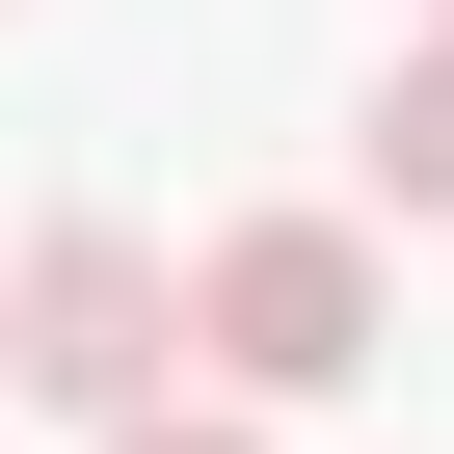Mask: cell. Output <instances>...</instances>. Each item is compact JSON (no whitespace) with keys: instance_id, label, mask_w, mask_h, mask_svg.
Listing matches in <instances>:
<instances>
[{"instance_id":"5b68a950","label":"cell","mask_w":454,"mask_h":454,"mask_svg":"<svg viewBox=\"0 0 454 454\" xmlns=\"http://www.w3.org/2000/svg\"><path fill=\"white\" fill-rule=\"evenodd\" d=\"M427 27H454V0H427Z\"/></svg>"},{"instance_id":"6da1fadb","label":"cell","mask_w":454,"mask_h":454,"mask_svg":"<svg viewBox=\"0 0 454 454\" xmlns=\"http://www.w3.org/2000/svg\"><path fill=\"white\" fill-rule=\"evenodd\" d=\"M187 348L241 374V401H348V374L401 348V294H374V214H241V241L187 268Z\"/></svg>"},{"instance_id":"7a4b0ae2","label":"cell","mask_w":454,"mask_h":454,"mask_svg":"<svg viewBox=\"0 0 454 454\" xmlns=\"http://www.w3.org/2000/svg\"><path fill=\"white\" fill-rule=\"evenodd\" d=\"M0 374H27L54 427H134V401L187 374V268L134 241V214H54V241L0 268Z\"/></svg>"},{"instance_id":"277c9868","label":"cell","mask_w":454,"mask_h":454,"mask_svg":"<svg viewBox=\"0 0 454 454\" xmlns=\"http://www.w3.org/2000/svg\"><path fill=\"white\" fill-rule=\"evenodd\" d=\"M107 454H268V427H214V401H134V427H107Z\"/></svg>"},{"instance_id":"3957f363","label":"cell","mask_w":454,"mask_h":454,"mask_svg":"<svg viewBox=\"0 0 454 454\" xmlns=\"http://www.w3.org/2000/svg\"><path fill=\"white\" fill-rule=\"evenodd\" d=\"M374 214H454V27L374 81Z\"/></svg>"}]
</instances>
